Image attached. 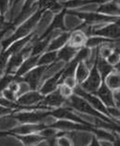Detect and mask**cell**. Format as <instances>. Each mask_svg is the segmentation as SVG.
Here are the masks:
<instances>
[{"instance_id":"1","label":"cell","mask_w":120,"mask_h":146,"mask_svg":"<svg viewBox=\"0 0 120 146\" xmlns=\"http://www.w3.org/2000/svg\"><path fill=\"white\" fill-rule=\"evenodd\" d=\"M43 11H45L39 9V11L36 12L35 14L32 17H31L26 23H24L23 25H21L19 28L15 32L14 35H12L11 37H9L8 38L3 41L2 42V47H3L2 51H5L7 50V48L15 40L19 39L20 38H23L24 36H27L28 34L31 31L32 29L35 27L37 23L39 21Z\"/></svg>"},{"instance_id":"2","label":"cell","mask_w":120,"mask_h":146,"mask_svg":"<svg viewBox=\"0 0 120 146\" xmlns=\"http://www.w3.org/2000/svg\"><path fill=\"white\" fill-rule=\"evenodd\" d=\"M84 28V32L87 35H98L107 37L109 38H115L119 39L120 38V27L115 23L107 25L104 27L95 29L91 26L87 27V24L83 23L82 26L78 27V29Z\"/></svg>"},{"instance_id":"3","label":"cell","mask_w":120,"mask_h":146,"mask_svg":"<svg viewBox=\"0 0 120 146\" xmlns=\"http://www.w3.org/2000/svg\"><path fill=\"white\" fill-rule=\"evenodd\" d=\"M67 104L68 106H70L71 107H73L78 110L88 114L92 115L95 117H99V118L103 119V121H106L107 123L112 124V125H116L114 123V121H112L111 119L107 118V117H105L103 114H101L100 113H99L98 111H96V110H94L89 104H88L86 101H84L82 98H80L79 97H77L75 95L73 96H70V99L67 101Z\"/></svg>"},{"instance_id":"4","label":"cell","mask_w":120,"mask_h":146,"mask_svg":"<svg viewBox=\"0 0 120 146\" xmlns=\"http://www.w3.org/2000/svg\"><path fill=\"white\" fill-rule=\"evenodd\" d=\"M69 15L78 16L79 18L85 20V24H91L95 23H107V22H115L119 19L118 16H109L103 14L98 13H85V12H77L75 11H67Z\"/></svg>"},{"instance_id":"5","label":"cell","mask_w":120,"mask_h":146,"mask_svg":"<svg viewBox=\"0 0 120 146\" xmlns=\"http://www.w3.org/2000/svg\"><path fill=\"white\" fill-rule=\"evenodd\" d=\"M46 69H47L46 66H39L38 68L25 74V76L23 78H21V77L15 78L14 81H15L16 82H25L29 85L30 89H31L32 90H35L39 86L40 78H42Z\"/></svg>"},{"instance_id":"6","label":"cell","mask_w":120,"mask_h":146,"mask_svg":"<svg viewBox=\"0 0 120 146\" xmlns=\"http://www.w3.org/2000/svg\"><path fill=\"white\" fill-rule=\"evenodd\" d=\"M90 55V50L87 48H83L80 50L78 54L76 56L74 59L71 62V63L67 65L66 67L63 69V74L61 75L59 81V84L62 83L67 78H70V77H73L75 74V71L76 68L79 65V62L82 60L87 58Z\"/></svg>"},{"instance_id":"7","label":"cell","mask_w":120,"mask_h":146,"mask_svg":"<svg viewBox=\"0 0 120 146\" xmlns=\"http://www.w3.org/2000/svg\"><path fill=\"white\" fill-rule=\"evenodd\" d=\"M32 50V46L28 45L27 46H26L23 49H22L20 51L17 52L15 54H14L11 60L9 61V62L7 65V69H6V74H11L15 68L19 66L21 63L23 62V57L28 52H30Z\"/></svg>"},{"instance_id":"8","label":"cell","mask_w":120,"mask_h":146,"mask_svg":"<svg viewBox=\"0 0 120 146\" xmlns=\"http://www.w3.org/2000/svg\"><path fill=\"white\" fill-rule=\"evenodd\" d=\"M100 82H101V79H100L99 74L98 72V68H97V65L95 62V65L92 69L90 76L82 84V88L87 91L95 92L98 90V88L99 86Z\"/></svg>"},{"instance_id":"9","label":"cell","mask_w":120,"mask_h":146,"mask_svg":"<svg viewBox=\"0 0 120 146\" xmlns=\"http://www.w3.org/2000/svg\"><path fill=\"white\" fill-rule=\"evenodd\" d=\"M49 127L54 129H59L63 130H87L94 131V128L91 125H84V124H75L73 122H69L67 121H59L53 123Z\"/></svg>"},{"instance_id":"10","label":"cell","mask_w":120,"mask_h":146,"mask_svg":"<svg viewBox=\"0 0 120 146\" xmlns=\"http://www.w3.org/2000/svg\"><path fill=\"white\" fill-rule=\"evenodd\" d=\"M50 115L47 113H19L14 116V117L22 123H33L42 121L43 119Z\"/></svg>"},{"instance_id":"11","label":"cell","mask_w":120,"mask_h":146,"mask_svg":"<svg viewBox=\"0 0 120 146\" xmlns=\"http://www.w3.org/2000/svg\"><path fill=\"white\" fill-rule=\"evenodd\" d=\"M66 13H67V9L64 8L63 10L60 12L59 14H58V15L55 17V19H53L52 23L49 26V27L47 29V31L44 32V34H43V35L41 36L38 40H41L43 39V38H46V37L47 35H49L51 32L55 31V30H58V29L63 30V31H66L67 28L65 27V26H64L63 20L64 15H65Z\"/></svg>"},{"instance_id":"12","label":"cell","mask_w":120,"mask_h":146,"mask_svg":"<svg viewBox=\"0 0 120 146\" xmlns=\"http://www.w3.org/2000/svg\"><path fill=\"white\" fill-rule=\"evenodd\" d=\"M75 93L78 95H79V96H82L84 99H86L87 101L88 102L91 103L95 109L103 112L104 113H106V114H109L107 109L105 108V106L103 105V103L101 102L97 98H95L92 95L87 94L86 91L83 90V89H82L80 87H77L75 90Z\"/></svg>"},{"instance_id":"13","label":"cell","mask_w":120,"mask_h":146,"mask_svg":"<svg viewBox=\"0 0 120 146\" xmlns=\"http://www.w3.org/2000/svg\"><path fill=\"white\" fill-rule=\"evenodd\" d=\"M50 115L55 117H58V118L69 119V120H71V121L79 122L80 124H84V125H87L91 126V124L87 123L85 121L82 120L77 115L71 113V111L67 110V109H66V108H60V109H58V110H55L51 111V112H50Z\"/></svg>"},{"instance_id":"14","label":"cell","mask_w":120,"mask_h":146,"mask_svg":"<svg viewBox=\"0 0 120 146\" xmlns=\"http://www.w3.org/2000/svg\"><path fill=\"white\" fill-rule=\"evenodd\" d=\"M43 100V97L38 92H30L27 94H25L23 96H21L18 99L17 103L19 105L23 106H29L35 103H38Z\"/></svg>"},{"instance_id":"15","label":"cell","mask_w":120,"mask_h":146,"mask_svg":"<svg viewBox=\"0 0 120 146\" xmlns=\"http://www.w3.org/2000/svg\"><path fill=\"white\" fill-rule=\"evenodd\" d=\"M63 70H61L58 74H56L54 77H52L51 78L48 79L43 86V87L41 88V90H40V94H48L49 93L55 90L56 87L59 84V81L60 78H61V75L63 74Z\"/></svg>"},{"instance_id":"16","label":"cell","mask_w":120,"mask_h":146,"mask_svg":"<svg viewBox=\"0 0 120 146\" xmlns=\"http://www.w3.org/2000/svg\"><path fill=\"white\" fill-rule=\"evenodd\" d=\"M66 102L64 97L60 93V90L53 91L51 94L43 98V104L45 106H59L63 103Z\"/></svg>"},{"instance_id":"17","label":"cell","mask_w":120,"mask_h":146,"mask_svg":"<svg viewBox=\"0 0 120 146\" xmlns=\"http://www.w3.org/2000/svg\"><path fill=\"white\" fill-rule=\"evenodd\" d=\"M47 125L43 124L42 125H26L13 129L11 131V133L13 134H29L35 131H41L46 129Z\"/></svg>"},{"instance_id":"18","label":"cell","mask_w":120,"mask_h":146,"mask_svg":"<svg viewBox=\"0 0 120 146\" xmlns=\"http://www.w3.org/2000/svg\"><path fill=\"white\" fill-rule=\"evenodd\" d=\"M39 58V55H31L29 58H27V60L20 66L19 70L16 72L15 78H19V77H21L25 74H27L32 67H34L36 64L38 63Z\"/></svg>"},{"instance_id":"19","label":"cell","mask_w":120,"mask_h":146,"mask_svg":"<svg viewBox=\"0 0 120 146\" xmlns=\"http://www.w3.org/2000/svg\"><path fill=\"white\" fill-rule=\"evenodd\" d=\"M97 12L108 15H120V7L118 6L115 2L107 3L101 5L97 9Z\"/></svg>"},{"instance_id":"20","label":"cell","mask_w":120,"mask_h":146,"mask_svg":"<svg viewBox=\"0 0 120 146\" xmlns=\"http://www.w3.org/2000/svg\"><path fill=\"white\" fill-rule=\"evenodd\" d=\"M55 35L56 32L53 31L49 35L47 36L46 38H44L41 40H38V42L35 43L34 46L32 48L31 55H39V54H40V53H42V52L43 51L46 46L50 42L51 38H52L53 37H55Z\"/></svg>"},{"instance_id":"21","label":"cell","mask_w":120,"mask_h":146,"mask_svg":"<svg viewBox=\"0 0 120 146\" xmlns=\"http://www.w3.org/2000/svg\"><path fill=\"white\" fill-rule=\"evenodd\" d=\"M97 94L99 96L101 99L104 102V103L108 106H115V102L113 100V97H112L111 92L109 90L108 87L107 86V85L104 83L103 81V84L99 88V90L97 92Z\"/></svg>"},{"instance_id":"22","label":"cell","mask_w":120,"mask_h":146,"mask_svg":"<svg viewBox=\"0 0 120 146\" xmlns=\"http://www.w3.org/2000/svg\"><path fill=\"white\" fill-rule=\"evenodd\" d=\"M95 62L96 65H97L98 70H99L100 71V73H101L103 81H104L105 78L112 71L111 65L110 63H108L107 62H106L102 57H99V50H98V52H97Z\"/></svg>"},{"instance_id":"23","label":"cell","mask_w":120,"mask_h":146,"mask_svg":"<svg viewBox=\"0 0 120 146\" xmlns=\"http://www.w3.org/2000/svg\"><path fill=\"white\" fill-rule=\"evenodd\" d=\"M78 50V47L73 46L71 45H66L59 53L57 55L58 60H63L64 62H68L73 56L75 54Z\"/></svg>"},{"instance_id":"24","label":"cell","mask_w":120,"mask_h":146,"mask_svg":"<svg viewBox=\"0 0 120 146\" xmlns=\"http://www.w3.org/2000/svg\"><path fill=\"white\" fill-rule=\"evenodd\" d=\"M32 36H33V33L30 34V35H28L27 36H26V38H23V39L15 42V43L12 45L11 47L8 48L7 50H5L6 53L8 55L10 56V55H11V54H15V53H17V52L20 51V50H22V48L24 46H25V45L28 42L31 40V38H32Z\"/></svg>"},{"instance_id":"25","label":"cell","mask_w":120,"mask_h":146,"mask_svg":"<svg viewBox=\"0 0 120 146\" xmlns=\"http://www.w3.org/2000/svg\"><path fill=\"white\" fill-rule=\"evenodd\" d=\"M106 1L107 0H67L64 2L63 5L67 9V8L79 7L91 3H103Z\"/></svg>"},{"instance_id":"26","label":"cell","mask_w":120,"mask_h":146,"mask_svg":"<svg viewBox=\"0 0 120 146\" xmlns=\"http://www.w3.org/2000/svg\"><path fill=\"white\" fill-rule=\"evenodd\" d=\"M70 37H71L70 33H63V34L60 35L58 38H56L52 41L51 43L50 44V46L48 47L47 51H53V50H55L61 46H63L64 44L67 42V40L69 39Z\"/></svg>"},{"instance_id":"27","label":"cell","mask_w":120,"mask_h":146,"mask_svg":"<svg viewBox=\"0 0 120 146\" xmlns=\"http://www.w3.org/2000/svg\"><path fill=\"white\" fill-rule=\"evenodd\" d=\"M86 37L84 35V32L83 33L82 31H76L73 33L71 35V46H83L84 43H86Z\"/></svg>"},{"instance_id":"28","label":"cell","mask_w":120,"mask_h":146,"mask_svg":"<svg viewBox=\"0 0 120 146\" xmlns=\"http://www.w3.org/2000/svg\"><path fill=\"white\" fill-rule=\"evenodd\" d=\"M14 136L17 137L18 138L21 140L24 145H33L35 143H38L44 140V137L43 136H39V135H27V136H18V135L13 134Z\"/></svg>"},{"instance_id":"29","label":"cell","mask_w":120,"mask_h":146,"mask_svg":"<svg viewBox=\"0 0 120 146\" xmlns=\"http://www.w3.org/2000/svg\"><path fill=\"white\" fill-rule=\"evenodd\" d=\"M88 70L87 67L86 66V65L80 61L78 65L77 68V72H76V80L78 82H83L85 79L88 77Z\"/></svg>"},{"instance_id":"30","label":"cell","mask_w":120,"mask_h":146,"mask_svg":"<svg viewBox=\"0 0 120 146\" xmlns=\"http://www.w3.org/2000/svg\"><path fill=\"white\" fill-rule=\"evenodd\" d=\"M114 42H115L114 40L107 39L103 37H94V38H88L86 42V45L88 47H93V46H99L101 44Z\"/></svg>"},{"instance_id":"31","label":"cell","mask_w":120,"mask_h":146,"mask_svg":"<svg viewBox=\"0 0 120 146\" xmlns=\"http://www.w3.org/2000/svg\"><path fill=\"white\" fill-rule=\"evenodd\" d=\"M57 55L58 53L55 51H50L45 54L44 55H43L39 58V60L38 61V65L39 66H46L47 64H50L53 62L54 61H55L57 59Z\"/></svg>"},{"instance_id":"32","label":"cell","mask_w":120,"mask_h":146,"mask_svg":"<svg viewBox=\"0 0 120 146\" xmlns=\"http://www.w3.org/2000/svg\"><path fill=\"white\" fill-rule=\"evenodd\" d=\"M107 86L111 89L116 90L120 88V75L111 74L107 77Z\"/></svg>"},{"instance_id":"33","label":"cell","mask_w":120,"mask_h":146,"mask_svg":"<svg viewBox=\"0 0 120 146\" xmlns=\"http://www.w3.org/2000/svg\"><path fill=\"white\" fill-rule=\"evenodd\" d=\"M36 1V0H26V2H25V4H24L23 7L22 9V11H21V14H20L19 17L17 18L15 21V23H14V25H16L17 23H19L21 19L25 17L26 15V14H27L28 11H29V10H30V8L31 7V5L34 3V2Z\"/></svg>"},{"instance_id":"34","label":"cell","mask_w":120,"mask_h":146,"mask_svg":"<svg viewBox=\"0 0 120 146\" xmlns=\"http://www.w3.org/2000/svg\"><path fill=\"white\" fill-rule=\"evenodd\" d=\"M15 79V76H13L11 74H5L4 77L0 79V93L4 90H6V88L9 86V84L13 82Z\"/></svg>"},{"instance_id":"35","label":"cell","mask_w":120,"mask_h":146,"mask_svg":"<svg viewBox=\"0 0 120 146\" xmlns=\"http://www.w3.org/2000/svg\"><path fill=\"white\" fill-rule=\"evenodd\" d=\"M40 135L43 136L45 139L53 138V137H57V133H56L55 129L51 128V127L47 126L46 129L41 130Z\"/></svg>"},{"instance_id":"36","label":"cell","mask_w":120,"mask_h":146,"mask_svg":"<svg viewBox=\"0 0 120 146\" xmlns=\"http://www.w3.org/2000/svg\"><path fill=\"white\" fill-rule=\"evenodd\" d=\"M93 132H95L97 135V137L99 138L102 139V140H106V141H115V137L113 135L105 132V131L99 130V129H94Z\"/></svg>"},{"instance_id":"37","label":"cell","mask_w":120,"mask_h":146,"mask_svg":"<svg viewBox=\"0 0 120 146\" xmlns=\"http://www.w3.org/2000/svg\"><path fill=\"white\" fill-rule=\"evenodd\" d=\"M8 58L9 55L6 53V51H2V53L0 54V75L2 74L4 68L6 67Z\"/></svg>"},{"instance_id":"38","label":"cell","mask_w":120,"mask_h":146,"mask_svg":"<svg viewBox=\"0 0 120 146\" xmlns=\"http://www.w3.org/2000/svg\"><path fill=\"white\" fill-rule=\"evenodd\" d=\"M0 105L3 106L5 107H8V108H23V107L20 106V105H19L18 103H13L11 101H9V100H6V99H2L0 98Z\"/></svg>"},{"instance_id":"39","label":"cell","mask_w":120,"mask_h":146,"mask_svg":"<svg viewBox=\"0 0 120 146\" xmlns=\"http://www.w3.org/2000/svg\"><path fill=\"white\" fill-rule=\"evenodd\" d=\"M120 54L118 50H115L113 54H111L108 56V63L110 64H117L119 60Z\"/></svg>"},{"instance_id":"40","label":"cell","mask_w":120,"mask_h":146,"mask_svg":"<svg viewBox=\"0 0 120 146\" xmlns=\"http://www.w3.org/2000/svg\"><path fill=\"white\" fill-rule=\"evenodd\" d=\"M3 94L6 97V98L9 100V101H15V92H13L10 89L9 90H3Z\"/></svg>"},{"instance_id":"41","label":"cell","mask_w":120,"mask_h":146,"mask_svg":"<svg viewBox=\"0 0 120 146\" xmlns=\"http://www.w3.org/2000/svg\"><path fill=\"white\" fill-rule=\"evenodd\" d=\"M9 0H0V14L4 15L7 11Z\"/></svg>"},{"instance_id":"42","label":"cell","mask_w":120,"mask_h":146,"mask_svg":"<svg viewBox=\"0 0 120 146\" xmlns=\"http://www.w3.org/2000/svg\"><path fill=\"white\" fill-rule=\"evenodd\" d=\"M60 93L62 94V95L63 97H68V96H71V88L67 86H62L59 89Z\"/></svg>"},{"instance_id":"43","label":"cell","mask_w":120,"mask_h":146,"mask_svg":"<svg viewBox=\"0 0 120 146\" xmlns=\"http://www.w3.org/2000/svg\"><path fill=\"white\" fill-rule=\"evenodd\" d=\"M63 82H65V84L69 86L70 88H72V87L75 86V80L74 79L73 77H70V78H67L64 80Z\"/></svg>"},{"instance_id":"44","label":"cell","mask_w":120,"mask_h":146,"mask_svg":"<svg viewBox=\"0 0 120 146\" xmlns=\"http://www.w3.org/2000/svg\"><path fill=\"white\" fill-rule=\"evenodd\" d=\"M108 113L109 114H111L115 117H120V110H117V109H115L112 106H111L110 108H108Z\"/></svg>"},{"instance_id":"45","label":"cell","mask_w":120,"mask_h":146,"mask_svg":"<svg viewBox=\"0 0 120 146\" xmlns=\"http://www.w3.org/2000/svg\"><path fill=\"white\" fill-rule=\"evenodd\" d=\"M12 112L11 109V108H8V107L5 106H0V116H3V115L8 114V113H11Z\"/></svg>"},{"instance_id":"46","label":"cell","mask_w":120,"mask_h":146,"mask_svg":"<svg viewBox=\"0 0 120 146\" xmlns=\"http://www.w3.org/2000/svg\"><path fill=\"white\" fill-rule=\"evenodd\" d=\"M114 97H115L116 106L120 107V90H116L114 93Z\"/></svg>"},{"instance_id":"47","label":"cell","mask_w":120,"mask_h":146,"mask_svg":"<svg viewBox=\"0 0 120 146\" xmlns=\"http://www.w3.org/2000/svg\"><path fill=\"white\" fill-rule=\"evenodd\" d=\"M14 26H15L14 23L9 24L7 27H6V28H5L4 30H3V31H0V40H1V38H3V36L5 35V33H6V32L8 31L9 30H11V29H13V28H14Z\"/></svg>"},{"instance_id":"48","label":"cell","mask_w":120,"mask_h":146,"mask_svg":"<svg viewBox=\"0 0 120 146\" xmlns=\"http://www.w3.org/2000/svg\"><path fill=\"white\" fill-rule=\"evenodd\" d=\"M9 89L12 90L13 92H17V91L19 90V86L18 85V82H14L11 83V85H10V86H9Z\"/></svg>"},{"instance_id":"49","label":"cell","mask_w":120,"mask_h":146,"mask_svg":"<svg viewBox=\"0 0 120 146\" xmlns=\"http://www.w3.org/2000/svg\"><path fill=\"white\" fill-rule=\"evenodd\" d=\"M59 144L60 145H70L71 143L68 141L67 139L65 138V137H62L59 140Z\"/></svg>"},{"instance_id":"50","label":"cell","mask_w":120,"mask_h":146,"mask_svg":"<svg viewBox=\"0 0 120 146\" xmlns=\"http://www.w3.org/2000/svg\"><path fill=\"white\" fill-rule=\"evenodd\" d=\"M110 54H111V49L106 47L102 50V55H103V57H108Z\"/></svg>"},{"instance_id":"51","label":"cell","mask_w":120,"mask_h":146,"mask_svg":"<svg viewBox=\"0 0 120 146\" xmlns=\"http://www.w3.org/2000/svg\"><path fill=\"white\" fill-rule=\"evenodd\" d=\"M91 145H99V144L97 142V140H96L95 137H93V142H92Z\"/></svg>"},{"instance_id":"52","label":"cell","mask_w":120,"mask_h":146,"mask_svg":"<svg viewBox=\"0 0 120 146\" xmlns=\"http://www.w3.org/2000/svg\"><path fill=\"white\" fill-rule=\"evenodd\" d=\"M0 24H2V25H7V24H5V23H4V18L3 17L2 15H0Z\"/></svg>"},{"instance_id":"53","label":"cell","mask_w":120,"mask_h":146,"mask_svg":"<svg viewBox=\"0 0 120 146\" xmlns=\"http://www.w3.org/2000/svg\"><path fill=\"white\" fill-rule=\"evenodd\" d=\"M115 144L116 145H120V137H117V139H115Z\"/></svg>"},{"instance_id":"54","label":"cell","mask_w":120,"mask_h":146,"mask_svg":"<svg viewBox=\"0 0 120 146\" xmlns=\"http://www.w3.org/2000/svg\"><path fill=\"white\" fill-rule=\"evenodd\" d=\"M20 1H21V0H15V1H14V3H13V8L15 7L16 5L19 3Z\"/></svg>"},{"instance_id":"55","label":"cell","mask_w":120,"mask_h":146,"mask_svg":"<svg viewBox=\"0 0 120 146\" xmlns=\"http://www.w3.org/2000/svg\"><path fill=\"white\" fill-rule=\"evenodd\" d=\"M115 69H116V70H118V71L120 72V62H119L118 63L116 64Z\"/></svg>"},{"instance_id":"56","label":"cell","mask_w":120,"mask_h":146,"mask_svg":"<svg viewBox=\"0 0 120 146\" xmlns=\"http://www.w3.org/2000/svg\"><path fill=\"white\" fill-rule=\"evenodd\" d=\"M115 24H117V25H118V26H119V27H120V18L119 19L117 20V21H116Z\"/></svg>"},{"instance_id":"57","label":"cell","mask_w":120,"mask_h":146,"mask_svg":"<svg viewBox=\"0 0 120 146\" xmlns=\"http://www.w3.org/2000/svg\"><path fill=\"white\" fill-rule=\"evenodd\" d=\"M2 29V24H0V30Z\"/></svg>"},{"instance_id":"58","label":"cell","mask_w":120,"mask_h":146,"mask_svg":"<svg viewBox=\"0 0 120 146\" xmlns=\"http://www.w3.org/2000/svg\"><path fill=\"white\" fill-rule=\"evenodd\" d=\"M118 50V51H119V54H120V49H119V50Z\"/></svg>"},{"instance_id":"59","label":"cell","mask_w":120,"mask_h":146,"mask_svg":"<svg viewBox=\"0 0 120 146\" xmlns=\"http://www.w3.org/2000/svg\"><path fill=\"white\" fill-rule=\"evenodd\" d=\"M63 1H66V0H63Z\"/></svg>"},{"instance_id":"60","label":"cell","mask_w":120,"mask_h":146,"mask_svg":"<svg viewBox=\"0 0 120 146\" xmlns=\"http://www.w3.org/2000/svg\"><path fill=\"white\" fill-rule=\"evenodd\" d=\"M115 1H116V0H115Z\"/></svg>"}]
</instances>
